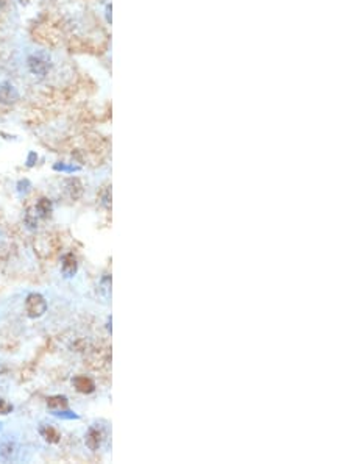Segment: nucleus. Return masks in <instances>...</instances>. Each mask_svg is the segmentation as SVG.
<instances>
[{
  "label": "nucleus",
  "instance_id": "obj_11",
  "mask_svg": "<svg viewBox=\"0 0 351 464\" xmlns=\"http://www.w3.org/2000/svg\"><path fill=\"white\" fill-rule=\"evenodd\" d=\"M16 454H17V446L14 443L8 441V443L0 444V460L9 461V460H13L16 457Z\"/></svg>",
  "mask_w": 351,
  "mask_h": 464
},
{
  "label": "nucleus",
  "instance_id": "obj_16",
  "mask_svg": "<svg viewBox=\"0 0 351 464\" xmlns=\"http://www.w3.org/2000/svg\"><path fill=\"white\" fill-rule=\"evenodd\" d=\"M30 188H31V183L28 180H20L17 183V192L19 194H27L30 191Z\"/></svg>",
  "mask_w": 351,
  "mask_h": 464
},
{
  "label": "nucleus",
  "instance_id": "obj_13",
  "mask_svg": "<svg viewBox=\"0 0 351 464\" xmlns=\"http://www.w3.org/2000/svg\"><path fill=\"white\" fill-rule=\"evenodd\" d=\"M53 416H56V417H60V419H69V421H72V419H78V414L77 413H74V411H69L67 408H64V410H60V411H55V413H52Z\"/></svg>",
  "mask_w": 351,
  "mask_h": 464
},
{
  "label": "nucleus",
  "instance_id": "obj_14",
  "mask_svg": "<svg viewBox=\"0 0 351 464\" xmlns=\"http://www.w3.org/2000/svg\"><path fill=\"white\" fill-rule=\"evenodd\" d=\"M53 169L55 170H58V172H78L81 167L80 166H74V164H66V163H56L55 166H53Z\"/></svg>",
  "mask_w": 351,
  "mask_h": 464
},
{
  "label": "nucleus",
  "instance_id": "obj_3",
  "mask_svg": "<svg viewBox=\"0 0 351 464\" xmlns=\"http://www.w3.org/2000/svg\"><path fill=\"white\" fill-rule=\"evenodd\" d=\"M16 100H19L17 89L8 82L0 83V102L5 103V105H11V103H14Z\"/></svg>",
  "mask_w": 351,
  "mask_h": 464
},
{
  "label": "nucleus",
  "instance_id": "obj_4",
  "mask_svg": "<svg viewBox=\"0 0 351 464\" xmlns=\"http://www.w3.org/2000/svg\"><path fill=\"white\" fill-rule=\"evenodd\" d=\"M72 385L74 388L81 392V394H91L96 391V383H94L89 377L86 375H77L72 378Z\"/></svg>",
  "mask_w": 351,
  "mask_h": 464
},
{
  "label": "nucleus",
  "instance_id": "obj_12",
  "mask_svg": "<svg viewBox=\"0 0 351 464\" xmlns=\"http://www.w3.org/2000/svg\"><path fill=\"white\" fill-rule=\"evenodd\" d=\"M99 200H100V205L105 206V208H110L111 206V192H110V188H103V191L100 192L99 195Z\"/></svg>",
  "mask_w": 351,
  "mask_h": 464
},
{
  "label": "nucleus",
  "instance_id": "obj_17",
  "mask_svg": "<svg viewBox=\"0 0 351 464\" xmlns=\"http://www.w3.org/2000/svg\"><path fill=\"white\" fill-rule=\"evenodd\" d=\"M36 161H38L36 152H30L28 156H27V167H33L34 164H36Z\"/></svg>",
  "mask_w": 351,
  "mask_h": 464
},
{
  "label": "nucleus",
  "instance_id": "obj_9",
  "mask_svg": "<svg viewBox=\"0 0 351 464\" xmlns=\"http://www.w3.org/2000/svg\"><path fill=\"white\" fill-rule=\"evenodd\" d=\"M39 433H41V436L47 441V443H50V444L60 443V439H61V435L58 433V430H56V428H53L52 425L41 427V428H39Z\"/></svg>",
  "mask_w": 351,
  "mask_h": 464
},
{
  "label": "nucleus",
  "instance_id": "obj_8",
  "mask_svg": "<svg viewBox=\"0 0 351 464\" xmlns=\"http://www.w3.org/2000/svg\"><path fill=\"white\" fill-rule=\"evenodd\" d=\"M34 213L38 214V217L39 219H47L50 214H52V211H53V205H52V202L49 200V199H45V197H41V199L36 202V205H34Z\"/></svg>",
  "mask_w": 351,
  "mask_h": 464
},
{
  "label": "nucleus",
  "instance_id": "obj_5",
  "mask_svg": "<svg viewBox=\"0 0 351 464\" xmlns=\"http://www.w3.org/2000/svg\"><path fill=\"white\" fill-rule=\"evenodd\" d=\"M102 439H103V433L99 430V428L91 427L86 433V436H85V444L89 450L96 452V450H99V447L102 444Z\"/></svg>",
  "mask_w": 351,
  "mask_h": 464
},
{
  "label": "nucleus",
  "instance_id": "obj_15",
  "mask_svg": "<svg viewBox=\"0 0 351 464\" xmlns=\"http://www.w3.org/2000/svg\"><path fill=\"white\" fill-rule=\"evenodd\" d=\"M13 405H11L6 399H0V414L2 416H5V414H9L11 411H13Z\"/></svg>",
  "mask_w": 351,
  "mask_h": 464
},
{
  "label": "nucleus",
  "instance_id": "obj_6",
  "mask_svg": "<svg viewBox=\"0 0 351 464\" xmlns=\"http://www.w3.org/2000/svg\"><path fill=\"white\" fill-rule=\"evenodd\" d=\"M77 271H78V263H77V258L74 257V253H66L63 257V263H61L63 275L70 278L77 274Z\"/></svg>",
  "mask_w": 351,
  "mask_h": 464
},
{
  "label": "nucleus",
  "instance_id": "obj_1",
  "mask_svg": "<svg viewBox=\"0 0 351 464\" xmlns=\"http://www.w3.org/2000/svg\"><path fill=\"white\" fill-rule=\"evenodd\" d=\"M47 308H49V304L42 294L39 293H31L27 296L25 299V312L27 316L31 319H38L41 316L45 314Z\"/></svg>",
  "mask_w": 351,
  "mask_h": 464
},
{
  "label": "nucleus",
  "instance_id": "obj_19",
  "mask_svg": "<svg viewBox=\"0 0 351 464\" xmlns=\"http://www.w3.org/2000/svg\"><path fill=\"white\" fill-rule=\"evenodd\" d=\"M0 428H2V424H0Z\"/></svg>",
  "mask_w": 351,
  "mask_h": 464
},
{
  "label": "nucleus",
  "instance_id": "obj_18",
  "mask_svg": "<svg viewBox=\"0 0 351 464\" xmlns=\"http://www.w3.org/2000/svg\"><path fill=\"white\" fill-rule=\"evenodd\" d=\"M27 2H28V0H20V3H27Z\"/></svg>",
  "mask_w": 351,
  "mask_h": 464
},
{
  "label": "nucleus",
  "instance_id": "obj_7",
  "mask_svg": "<svg viewBox=\"0 0 351 464\" xmlns=\"http://www.w3.org/2000/svg\"><path fill=\"white\" fill-rule=\"evenodd\" d=\"M64 184H66V191L72 200L80 199L81 194H83V184H81L78 178H69L64 181Z\"/></svg>",
  "mask_w": 351,
  "mask_h": 464
},
{
  "label": "nucleus",
  "instance_id": "obj_10",
  "mask_svg": "<svg viewBox=\"0 0 351 464\" xmlns=\"http://www.w3.org/2000/svg\"><path fill=\"white\" fill-rule=\"evenodd\" d=\"M67 405L69 403H67V397L66 396H52V397L47 399V408H49L52 413L67 408Z\"/></svg>",
  "mask_w": 351,
  "mask_h": 464
},
{
  "label": "nucleus",
  "instance_id": "obj_2",
  "mask_svg": "<svg viewBox=\"0 0 351 464\" xmlns=\"http://www.w3.org/2000/svg\"><path fill=\"white\" fill-rule=\"evenodd\" d=\"M28 69H30V72L31 74H34V75H38V77H44L47 72H49V63H47V60H44V58L41 56V55H31L30 58H28Z\"/></svg>",
  "mask_w": 351,
  "mask_h": 464
}]
</instances>
